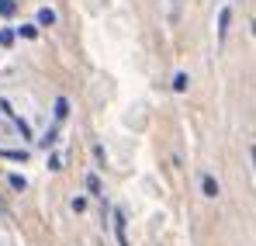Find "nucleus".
I'll list each match as a JSON object with an SVG mask.
<instances>
[{
	"instance_id": "1",
	"label": "nucleus",
	"mask_w": 256,
	"mask_h": 246,
	"mask_svg": "<svg viewBox=\"0 0 256 246\" xmlns=\"http://www.w3.org/2000/svg\"><path fill=\"white\" fill-rule=\"evenodd\" d=\"M0 111H4V118H7V122L14 125L18 132H21V139H32V125L24 122V118H18V115L10 111V104H7V101H0Z\"/></svg>"
},
{
	"instance_id": "2",
	"label": "nucleus",
	"mask_w": 256,
	"mask_h": 246,
	"mask_svg": "<svg viewBox=\"0 0 256 246\" xmlns=\"http://www.w3.org/2000/svg\"><path fill=\"white\" fill-rule=\"evenodd\" d=\"M114 236H118V246H128V225L122 208H114Z\"/></svg>"
},
{
	"instance_id": "3",
	"label": "nucleus",
	"mask_w": 256,
	"mask_h": 246,
	"mask_svg": "<svg viewBox=\"0 0 256 246\" xmlns=\"http://www.w3.org/2000/svg\"><path fill=\"white\" fill-rule=\"evenodd\" d=\"M201 191H204V198H218V194H222V187H218V180H214L212 173L201 177Z\"/></svg>"
},
{
	"instance_id": "4",
	"label": "nucleus",
	"mask_w": 256,
	"mask_h": 246,
	"mask_svg": "<svg viewBox=\"0 0 256 246\" xmlns=\"http://www.w3.org/2000/svg\"><path fill=\"white\" fill-rule=\"evenodd\" d=\"M228 21H232V11L222 7V11H218V39L222 42H225V35H228Z\"/></svg>"
},
{
	"instance_id": "5",
	"label": "nucleus",
	"mask_w": 256,
	"mask_h": 246,
	"mask_svg": "<svg viewBox=\"0 0 256 246\" xmlns=\"http://www.w3.org/2000/svg\"><path fill=\"white\" fill-rule=\"evenodd\" d=\"M84 184H86V191H90L94 198H104V187H100V177H97V173H86Z\"/></svg>"
},
{
	"instance_id": "6",
	"label": "nucleus",
	"mask_w": 256,
	"mask_h": 246,
	"mask_svg": "<svg viewBox=\"0 0 256 246\" xmlns=\"http://www.w3.org/2000/svg\"><path fill=\"white\" fill-rule=\"evenodd\" d=\"M52 115H56V122H66V118H70V101H66V97H59Z\"/></svg>"
},
{
	"instance_id": "7",
	"label": "nucleus",
	"mask_w": 256,
	"mask_h": 246,
	"mask_svg": "<svg viewBox=\"0 0 256 246\" xmlns=\"http://www.w3.org/2000/svg\"><path fill=\"white\" fill-rule=\"evenodd\" d=\"M4 160H14V163H24L28 160V149H0Z\"/></svg>"
},
{
	"instance_id": "8",
	"label": "nucleus",
	"mask_w": 256,
	"mask_h": 246,
	"mask_svg": "<svg viewBox=\"0 0 256 246\" xmlns=\"http://www.w3.org/2000/svg\"><path fill=\"white\" fill-rule=\"evenodd\" d=\"M38 25H42V28H52V25H56V11H52V7H42V11H38Z\"/></svg>"
},
{
	"instance_id": "9",
	"label": "nucleus",
	"mask_w": 256,
	"mask_h": 246,
	"mask_svg": "<svg viewBox=\"0 0 256 246\" xmlns=\"http://www.w3.org/2000/svg\"><path fill=\"white\" fill-rule=\"evenodd\" d=\"M56 142H59V132H56V128H48L42 139H38V146H42V149H52Z\"/></svg>"
},
{
	"instance_id": "10",
	"label": "nucleus",
	"mask_w": 256,
	"mask_h": 246,
	"mask_svg": "<svg viewBox=\"0 0 256 246\" xmlns=\"http://www.w3.org/2000/svg\"><path fill=\"white\" fill-rule=\"evenodd\" d=\"M187 87H190V77H187V73H176V77H173V90H176V94H184Z\"/></svg>"
},
{
	"instance_id": "11",
	"label": "nucleus",
	"mask_w": 256,
	"mask_h": 246,
	"mask_svg": "<svg viewBox=\"0 0 256 246\" xmlns=\"http://www.w3.org/2000/svg\"><path fill=\"white\" fill-rule=\"evenodd\" d=\"M18 14V4L14 0H0V18H14Z\"/></svg>"
},
{
	"instance_id": "12",
	"label": "nucleus",
	"mask_w": 256,
	"mask_h": 246,
	"mask_svg": "<svg viewBox=\"0 0 256 246\" xmlns=\"http://www.w3.org/2000/svg\"><path fill=\"white\" fill-rule=\"evenodd\" d=\"M18 35H21V39H38V25H21Z\"/></svg>"
},
{
	"instance_id": "13",
	"label": "nucleus",
	"mask_w": 256,
	"mask_h": 246,
	"mask_svg": "<svg viewBox=\"0 0 256 246\" xmlns=\"http://www.w3.org/2000/svg\"><path fill=\"white\" fill-rule=\"evenodd\" d=\"M7 180H10V187H14V191H24V187H28V180H24L21 173H10Z\"/></svg>"
},
{
	"instance_id": "14",
	"label": "nucleus",
	"mask_w": 256,
	"mask_h": 246,
	"mask_svg": "<svg viewBox=\"0 0 256 246\" xmlns=\"http://www.w3.org/2000/svg\"><path fill=\"white\" fill-rule=\"evenodd\" d=\"M0 45H4V49L14 45V32H10V28H0Z\"/></svg>"
},
{
	"instance_id": "15",
	"label": "nucleus",
	"mask_w": 256,
	"mask_h": 246,
	"mask_svg": "<svg viewBox=\"0 0 256 246\" xmlns=\"http://www.w3.org/2000/svg\"><path fill=\"white\" fill-rule=\"evenodd\" d=\"M180 18V0H170V21Z\"/></svg>"
},
{
	"instance_id": "16",
	"label": "nucleus",
	"mask_w": 256,
	"mask_h": 246,
	"mask_svg": "<svg viewBox=\"0 0 256 246\" xmlns=\"http://www.w3.org/2000/svg\"><path fill=\"white\" fill-rule=\"evenodd\" d=\"M48 170H62V156H48Z\"/></svg>"
},
{
	"instance_id": "17",
	"label": "nucleus",
	"mask_w": 256,
	"mask_h": 246,
	"mask_svg": "<svg viewBox=\"0 0 256 246\" xmlns=\"http://www.w3.org/2000/svg\"><path fill=\"white\" fill-rule=\"evenodd\" d=\"M73 211H86V198H73Z\"/></svg>"
}]
</instances>
